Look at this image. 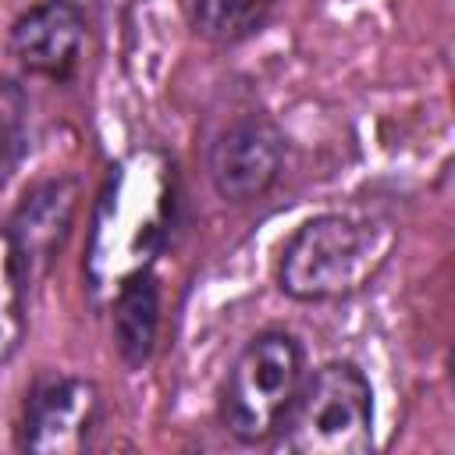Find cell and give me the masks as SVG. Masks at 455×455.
Listing matches in <instances>:
<instances>
[{
    "instance_id": "6da1fadb",
    "label": "cell",
    "mask_w": 455,
    "mask_h": 455,
    "mask_svg": "<svg viewBox=\"0 0 455 455\" xmlns=\"http://www.w3.org/2000/svg\"><path fill=\"white\" fill-rule=\"evenodd\" d=\"M174 220V167L156 153L121 160L100 196L89 231V281L114 295L121 281L153 267Z\"/></svg>"
},
{
    "instance_id": "7a4b0ae2",
    "label": "cell",
    "mask_w": 455,
    "mask_h": 455,
    "mask_svg": "<svg viewBox=\"0 0 455 455\" xmlns=\"http://www.w3.org/2000/svg\"><path fill=\"white\" fill-rule=\"evenodd\" d=\"M395 249V228L380 217L320 213L284 245L277 281L299 302L345 299L366 288Z\"/></svg>"
},
{
    "instance_id": "3957f363",
    "label": "cell",
    "mask_w": 455,
    "mask_h": 455,
    "mask_svg": "<svg viewBox=\"0 0 455 455\" xmlns=\"http://www.w3.org/2000/svg\"><path fill=\"white\" fill-rule=\"evenodd\" d=\"M281 448L295 455H366L373 451V391L355 363H323L302 377L281 416Z\"/></svg>"
},
{
    "instance_id": "277c9868",
    "label": "cell",
    "mask_w": 455,
    "mask_h": 455,
    "mask_svg": "<svg viewBox=\"0 0 455 455\" xmlns=\"http://www.w3.org/2000/svg\"><path fill=\"white\" fill-rule=\"evenodd\" d=\"M302 377H306V355L288 331L256 334L228 370L224 398H220L224 427L242 444H259L274 437Z\"/></svg>"
},
{
    "instance_id": "5b68a950",
    "label": "cell",
    "mask_w": 455,
    "mask_h": 455,
    "mask_svg": "<svg viewBox=\"0 0 455 455\" xmlns=\"http://www.w3.org/2000/svg\"><path fill=\"white\" fill-rule=\"evenodd\" d=\"M281 160H284V135L277 132V124L267 121L263 114H245L217 132V139L210 142L206 167L217 196L224 203L242 206L270 192V185L281 174Z\"/></svg>"
},
{
    "instance_id": "8992f818",
    "label": "cell",
    "mask_w": 455,
    "mask_h": 455,
    "mask_svg": "<svg viewBox=\"0 0 455 455\" xmlns=\"http://www.w3.org/2000/svg\"><path fill=\"white\" fill-rule=\"evenodd\" d=\"M100 419V391L85 377H50L43 380L28 405L21 427V448L39 455H78Z\"/></svg>"
},
{
    "instance_id": "52a82bcc",
    "label": "cell",
    "mask_w": 455,
    "mask_h": 455,
    "mask_svg": "<svg viewBox=\"0 0 455 455\" xmlns=\"http://www.w3.org/2000/svg\"><path fill=\"white\" fill-rule=\"evenodd\" d=\"M85 43V18L75 0H43L11 28V53L43 78H68Z\"/></svg>"
},
{
    "instance_id": "ba28073f",
    "label": "cell",
    "mask_w": 455,
    "mask_h": 455,
    "mask_svg": "<svg viewBox=\"0 0 455 455\" xmlns=\"http://www.w3.org/2000/svg\"><path fill=\"white\" fill-rule=\"evenodd\" d=\"M75 199H78V188L68 178L46 181L25 196L21 210L14 213L11 238H14L28 274H32V267H46L57 256L60 242L68 238L71 217H75Z\"/></svg>"
},
{
    "instance_id": "9c48e42d",
    "label": "cell",
    "mask_w": 455,
    "mask_h": 455,
    "mask_svg": "<svg viewBox=\"0 0 455 455\" xmlns=\"http://www.w3.org/2000/svg\"><path fill=\"white\" fill-rule=\"evenodd\" d=\"M114 299V341L128 366H142L153 355L160 327V291L149 270L121 281Z\"/></svg>"
},
{
    "instance_id": "30bf717a",
    "label": "cell",
    "mask_w": 455,
    "mask_h": 455,
    "mask_svg": "<svg viewBox=\"0 0 455 455\" xmlns=\"http://www.w3.org/2000/svg\"><path fill=\"white\" fill-rule=\"evenodd\" d=\"M25 288L28 267L11 231H0V363H7L25 341Z\"/></svg>"
},
{
    "instance_id": "8fae6325",
    "label": "cell",
    "mask_w": 455,
    "mask_h": 455,
    "mask_svg": "<svg viewBox=\"0 0 455 455\" xmlns=\"http://www.w3.org/2000/svg\"><path fill=\"white\" fill-rule=\"evenodd\" d=\"M274 0H192L196 32L217 46L249 39L270 14Z\"/></svg>"
},
{
    "instance_id": "7c38bea8",
    "label": "cell",
    "mask_w": 455,
    "mask_h": 455,
    "mask_svg": "<svg viewBox=\"0 0 455 455\" xmlns=\"http://www.w3.org/2000/svg\"><path fill=\"white\" fill-rule=\"evenodd\" d=\"M4 178H7V132L0 124V185H4Z\"/></svg>"
}]
</instances>
